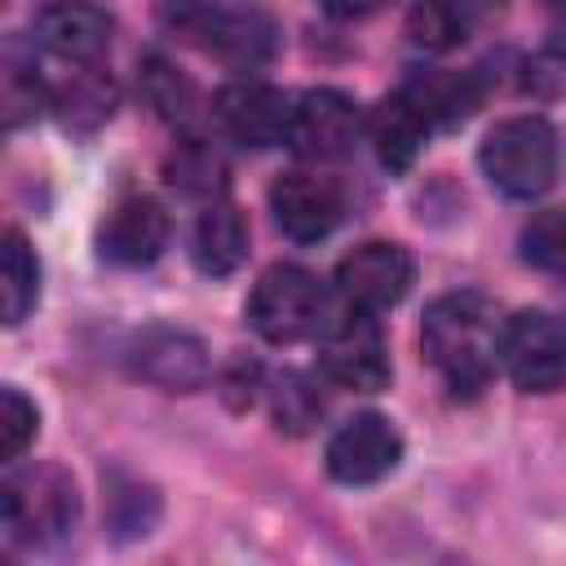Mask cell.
<instances>
[{
    "label": "cell",
    "instance_id": "cell-19",
    "mask_svg": "<svg viewBox=\"0 0 566 566\" xmlns=\"http://www.w3.org/2000/svg\"><path fill=\"white\" fill-rule=\"evenodd\" d=\"M40 301V261L27 243L22 230H4V248H0V310L4 323L18 327Z\"/></svg>",
    "mask_w": 566,
    "mask_h": 566
},
{
    "label": "cell",
    "instance_id": "cell-8",
    "mask_svg": "<svg viewBox=\"0 0 566 566\" xmlns=\"http://www.w3.org/2000/svg\"><path fill=\"white\" fill-rule=\"evenodd\" d=\"M270 212H274V226L292 243H318V239H327L345 221L349 195H345V186L336 177L292 168V172H279L274 177V186H270Z\"/></svg>",
    "mask_w": 566,
    "mask_h": 566
},
{
    "label": "cell",
    "instance_id": "cell-16",
    "mask_svg": "<svg viewBox=\"0 0 566 566\" xmlns=\"http://www.w3.org/2000/svg\"><path fill=\"white\" fill-rule=\"evenodd\" d=\"M429 128H433V119L424 115V106H420L407 88L389 93V97L371 111V119H367L376 159H380L389 172H407V168L420 159V150H424V142H429Z\"/></svg>",
    "mask_w": 566,
    "mask_h": 566
},
{
    "label": "cell",
    "instance_id": "cell-28",
    "mask_svg": "<svg viewBox=\"0 0 566 566\" xmlns=\"http://www.w3.org/2000/svg\"><path fill=\"white\" fill-rule=\"evenodd\" d=\"M332 18H367V13H376L385 0H318Z\"/></svg>",
    "mask_w": 566,
    "mask_h": 566
},
{
    "label": "cell",
    "instance_id": "cell-26",
    "mask_svg": "<svg viewBox=\"0 0 566 566\" xmlns=\"http://www.w3.org/2000/svg\"><path fill=\"white\" fill-rule=\"evenodd\" d=\"M57 106H62V119H66L71 128H97V124L111 119V111H115V88H111L106 75L80 71V80H75L71 88H62Z\"/></svg>",
    "mask_w": 566,
    "mask_h": 566
},
{
    "label": "cell",
    "instance_id": "cell-27",
    "mask_svg": "<svg viewBox=\"0 0 566 566\" xmlns=\"http://www.w3.org/2000/svg\"><path fill=\"white\" fill-rule=\"evenodd\" d=\"M40 433V411L35 402L18 389V385H4L0 389V460L4 464H18L22 451L35 442Z\"/></svg>",
    "mask_w": 566,
    "mask_h": 566
},
{
    "label": "cell",
    "instance_id": "cell-13",
    "mask_svg": "<svg viewBox=\"0 0 566 566\" xmlns=\"http://www.w3.org/2000/svg\"><path fill=\"white\" fill-rule=\"evenodd\" d=\"M168 234H172V221H168L164 203L150 195H128L102 217L97 256L111 265H124V270H142L164 256Z\"/></svg>",
    "mask_w": 566,
    "mask_h": 566
},
{
    "label": "cell",
    "instance_id": "cell-11",
    "mask_svg": "<svg viewBox=\"0 0 566 566\" xmlns=\"http://www.w3.org/2000/svg\"><path fill=\"white\" fill-rule=\"evenodd\" d=\"M318 363H323V371L336 385L358 389V394H380L389 385V376H394L389 349H385V336H380V323L367 310H349L340 323L327 327Z\"/></svg>",
    "mask_w": 566,
    "mask_h": 566
},
{
    "label": "cell",
    "instance_id": "cell-12",
    "mask_svg": "<svg viewBox=\"0 0 566 566\" xmlns=\"http://www.w3.org/2000/svg\"><path fill=\"white\" fill-rule=\"evenodd\" d=\"M358 133H363V115H358L349 93H340V88H310V93L292 97L287 146L301 159H340V155L354 150Z\"/></svg>",
    "mask_w": 566,
    "mask_h": 566
},
{
    "label": "cell",
    "instance_id": "cell-22",
    "mask_svg": "<svg viewBox=\"0 0 566 566\" xmlns=\"http://www.w3.org/2000/svg\"><path fill=\"white\" fill-rule=\"evenodd\" d=\"M159 522V495L155 486L128 478V473H111L106 482V526L115 531V539H137L150 535Z\"/></svg>",
    "mask_w": 566,
    "mask_h": 566
},
{
    "label": "cell",
    "instance_id": "cell-1",
    "mask_svg": "<svg viewBox=\"0 0 566 566\" xmlns=\"http://www.w3.org/2000/svg\"><path fill=\"white\" fill-rule=\"evenodd\" d=\"M500 310L482 292H447L424 310L420 345L455 398H478L500 363Z\"/></svg>",
    "mask_w": 566,
    "mask_h": 566
},
{
    "label": "cell",
    "instance_id": "cell-10",
    "mask_svg": "<svg viewBox=\"0 0 566 566\" xmlns=\"http://www.w3.org/2000/svg\"><path fill=\"white\" fill-rule=\"evenodd\" d=\"M327 473L345 486H371L380 478H389L402 460V433L394 429L389 416L380 411H363L349 416L332 438H327Z\"/></svg>",
    "mask_w": 566,
    "mask_h": 566
},
{
    "label": "cell",
    "instance_id": "cell-9",
    "mask_svg": "<svg viewBox=\"0 0 566 566\" xmlns=\"http://www.w3.org/2000/svg\"><path fill=\"white\" fill-rule=\"evenodd\" d=\"M128 371L142 376V380L155 385V389L195 394V389L208 385L212 358H208V345H203L195 332L155 323V327H142V332L128 340Z\"/></svg>",
    "mask_w": 566,
    "mask_h": 566
},
{
    "label": "cell",
    "instance_id": "cell-17",
    "mask_svg": "<svg viewBox=\"0 0 566 566\" xmlns=\"http://www.w3.org/2000/svg\"><path fill=\"white\" fill-rule=\"evenodd\" d=\"M190 256L208 279H226L248 261V221L234 203L212 199L190 234Z\"/></svg>",
    "mask_w": 566,
    "mask_h": 566
},
{
    "label": "cell",
    "instance_id": "cell-3",
    "mask_svg": "<svg viewBox=\"0 0 566 566\" xmlns=\"http://www.w3.org/2000/svg\"><path fill=\"white\" fill-rule=\"evenodd\" d=\"M557 128L544 115H509L478 146V164L504 199H539L557 181Z\"/></svg>",
    "mask_w": 566,
    "mask_h": 566
},
{
    "label": "cell",
    "instance_id": "cell-4",
    "mask_svg": "<svg viewBox=\"0 0 566 566\" xmlns=\"http://www.w3.org/2000/svg\"><path fill=\"white\" fill-rule=\"evenodd\" d=\"M172 22L190 44H199L203 53H212L217 62L239 66V71L265 66L279 49L274 18L252 0H226V4L199 0V4H186Z\"/></svg>",
    "mask_w": 566,
    "mask_h": 566
},
{
    "label": "cell",
    "instance_id": "cell-6",
    "mask_svg": "<svg viewBox=\"0 0 566 566\" xmlns=\"http://www.w3.org/2000/svg\"><path fill=\"white\" fill-rule=\"evenodd\" d=\"M500 367L522 394H557L566 385V323L548 310H517L500 327Z\"/></svg>",
    "mask_w": 566,
    "mask_h": 566
},
{
    "label": "cell",
    "instance_id": "cell-24",
    "mask_svg": "<svg viewBox=\"0 0 566 566\" xmlns=\"http://www.w3.org/2000/svg\"><path fill=\"white\" fill-rule=\"evenodd\" d=\"M270 416L283 433H310L323 416V394L314 389L310 376L301 371H283L270 389Z\"/></svg>",
    "mask_w": 566,
    "mask_h": 566
},
{
    "label": "cell",
    "instance_id": "cell-23",
    "mask_svg": "<svg viewBox=\"0 0 566 566\" xmlns=\"http://www.w3.org/2000/svg\"><path fill=\"white\" fill-rule=\"evenodd\" d=\"M402 88L424 106V115L433 124H455L478 106V84L460 71H424V75L407 80Z\"/></svg>",
    "mask_w": 566,
    "mask_h": 566
},
{
    "label": "cell",
    "instance_id": "cell-20",
    "mask_svg": "<svg viewBox=\"0 0 566 566\" xmlns=\"http://www.w3.org/2000/svg\"><path fill=\"white\" fill-rule=\"evenodd\" d=\"M164 177H168V186H177L181 195L217 199V195L226 190L230 168H226V155H221L212 142L186 137V142H177V150L164 159Z\"/></svg>",
    "mask_w": 566,
    "mask_h": 566
},
{
    "label": "cell",
    "instance_id": "cell-2",
    "mask_svg": "<svg viewBox=\"0 0 566 566\" xmlns=\"http://www.w3.org/2000/svg\"><path fill=\"white\" fill-rule=\"evenodd\" d=\"M80 522V491L66 469L57 464H27L9 469L0 486V526L9 544L22 548H53Z\"/></svg>",
    "mask_w": 566,
    "mask_h": 566
},
{
    "label": "cell",
    "instance_id": "cell-21",
    "mask_svg": "<svg viewBox=\"0 0 566 566\" xmlns=\"http://www.w3.org/2000/svg\"><path fill=\"white\" fill-rule=\"evenodd\" d=\"M473 9L469 0H416L407 9V35L424 53H451L469 40Z\"/></svg>",
    "mask_w": 566,
    "mask_h": 566
},
{
    "label": "cell",
    "instance_id": "cell-5",
    "mask_svg": "<svg viewBox=\"0 0 566 566\" xmlns=\"http://www.w3.org/2000/svg\"><path fill=\"white\" fill-rule=\"evenodd\" d=\"M243 314H248V327L261 340H270V345H296V340H305L318 327L323 287H318V279L305 265L279 261V265H270L252 283Z\"/></svg>",
    "mask_w": 566,
    "mask_h": 566
},
{
    "label": "cell",
    "instance_id": "cell-25",
    "mask_svg": "<svg viewBox=\"0 0 566 566\" xmlns=\"http://www.w3.org/2000/svg\"><path fill=\"white\" fill-rule=\"evenodd\" d=\"M522 261L544 270V274H566V208H544L535 212L522 234H517Z\"/></svg>",
    "mask_w": 566,
    "mask_h": 566
},
{
    "label": "cell",
    "instance_id": "cell-14",
    "mask_svg": "<svg viewBox=\"0 0 566 566\" xmlns=\"http://www.w3.org/2000/svg\"><path fill=\"white\" fill-rule=\"evenodd\" d=\"M212 115L239 146H279L292 128V97L261 80H234L217 93Z\"/></svg>",
    "mask_w": 566,
    "mask_h": 566
},
{
    "label": "cell",
    "instance_id": "cell-15",
    "mask_svg": "<svg viewBox=\"0 0 566 566\" xmlns=\"http://www.w3.org/2000/svg\"><path fill=\"white\" fill-rule=\"evenodd\" d=\"M111 35H115V22L93 0H53L35 13V40L62 62L93 66L111 49Z\"/></svg>",
    "mask_w": 566,
    "mask_h": 566
},
{
    "label": "cell",
    "instance_id": "cell-18",
    "mask_svg": "<svg viewBox=\"0 0 566 566\" xmlns=\"http://www.w3.org/2000/svg\"><path fill=\"white\" fill-rule=\"evenodd\" d=\"M137 88L146 97V106L172 124V128H190L199 115H203V102H199V88L190 75H181L168 57H142L137 66Z\"/></svg>",
    "mask_w": 566,
    "mask_h": 566
},
{
    "label": "cell",
    "instance_id": "cell-7",
    "mask_svg": "<svg viewBox=\"0 0 566 566\" xmlns=\"http://www.w3.org/2000/svg\"><path fill=\"white\" fill-rule=\"evenodd\" d=\"M416 283V256L394 239H367L336 261V292L349 310L385 314Z\"/></svg>",
    "mask_w": 566,
    "mask_h": 566
}]
</instances>
